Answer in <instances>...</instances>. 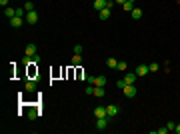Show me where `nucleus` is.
Returning <instances> with one entry per match:
<instances>
[{
  "label": "nucleus",
  "instance_id": "obj_33",
  "mask_svg": "<svg viewBox=\"0 0 180 134\" xmlns=\"http://www.w3.org/2000/svg\"><path fill=\"white\" fill-rule=\"evenodd\" d=\"M124 2H126V0H116V4H124Z\"/></svg>",
  "mask_w": 180,
  "mask_h": 134
},
{
  "label": "nucleus",
  "instance_id": "obj_19",
  "mask_svg": "<svg viewBox=\"0 0 180 134\" xmlns=\"http://www.w3.org/2000/svg\"><path fill=\"white\" fill-rule=\"evenodd\" d=\"M132 4H134V2H128V0H126V2L122 4V8H124L126 12H132V10H134V8H132Z\"/></svg>",
  "mask_w": 180,
  "mask_h": 134
},
{
  "label": "nucleus",
  "instance_id": "obj_30",
  "mask_svg": "<svg viewBox=\"0 0 180 134\" xmlns=\"http://www.w3.org/2000/svg\"><path fill=\"white\" fill-rule=\"evenodd\" d=\"M174 126H176L174 122H168V124H166V128H168V130H174Z\"/></svg>",
  "mask_w": 180,
  "mask_h": 134
},
{
  "label": "nucleus",
  "instance_id": "obj_8",
  "mask_svg": "<svg viewBox=\"0 0 180 134\" xmlns=\"http://www.w3.org/2000/svg\"><path fill=\"white\" fill-rule=\"evenodd\" d=\"M136 78H138V74H136V72H126V74H124V82H126V84H134Z\"/></svg>",
  "mask_w": 180,
  "mask_h": 134
},
{
  "label": "nucleus",
  "instance_id": "obj_6",
  "mask_svg": "<svg viewBox=\"0 0 180 134\" xmlns=\"http://www.w3.org/2000/svg\"><path fill=\"white\" fill-rule=\"evenodd\" d=\"M22 24H24V18H22V16H14V18H10V26L12 28H20Z\"/></svg>",
  "mask_w": 180,
  "mask_h": 134
},
{
  "label": "nucleus",
  "instance_id": "obj_10",
  "mask_svg": "<svg viewBox=\"0 0 180 134\" xmlns=\"http://www.w3.org/2000/svg\"><path fill=\"white\" fill-rule=\"evenodd\" d=\"M24 54H26V56H34V54H36V46H34L32 42H30V44H26V48H24Z\"/></svg>",
  "mask_w": 180,
  "mask_h": 134
},
{
  "label": "nucleus",
  "instance_id": "obj_22",
  "mask_svg": "<svg viewBox=\"0 0 180 134\" xmlns=\"http://www.w3.org/2000/svg\"><path fill=\"white\" fill-rule=\"evenodd\" d=\"M74 54H82V50H84V48H82V44H74Z\"/></svg>",
  "mask_w": 180,
  "mask_h": 134
},
{
  "label": "nucleus",
  "instance_id": "obj_9",
  "mask_svg": "<svg viewBox=\"0 0 180 134\" xmlns=\"http://www.w3.org/2000/svg\"><path fill=\"white\" fill-rule=\"evenodd\" d=\"M94 116H96V118L106 116V106H96V108H94Z\"/></svg>",
  "mask_w": 180,
  "mask_h": 134
},
{
  "label": "nucleus",
  "instance_id": "obj_24",
  "mask_svg": "<svg viewBox=\"0 0 180 134\" xmlns=\"http://www.w3.org/2000/svg\"><path fill=\"white\" fill-rule=\"evenodd\" d=\"M126 66H128V64L122 60V62H118V68H116V70H126Z\"/></svg>",
  "mask_w": 180,
  "mask_h": 134
},
{
  "label": "nucleus",
  "instance_id": "obj_25",
  "mask_svg": "<svg viewBox=\"0 0 180 134\" xmlns=\"http://www.w3.org/2000/svg\"><path fill=\"white\" fill-rule=\"evenodd\" d=\"M86 94H94V84H88L86 86Z\"/></svg>",
  "mask_w": 180,
  "mask_h": 134
},
{
  "label": "nucleus",
  "instance_id": "obj_5",
  "mask_svg": "<svg viewBox=\"0 0 180 134\" xmlns=\"http://www.w3.org/2000/svg\"><path fill=\"white\" fill-rule=\"evenodd\" d=\"M122 90H124V96H128V98H134L136 96V86L134 84H126Z\"/></svg>",
  "mask_w": 180,
  "mask_h": 134
},
{
  "label": "nucleus",
  "instance_id": "obj_11",
  "mask_svg": "<svg viewBox=\"0 0 180 134\" xmlns=\"http://www.w3.org/2000/svg\"><path fill=\"white\" fill-rule=\"evenodd\" d=\"M94 96H98V98L106 96V92H104V86H94Z\"/></svg>",
  "mask_w": 180,
  "mask_h": 134
},
{
  "label": "nucleus",
  "instance_id": "obj_32",
  "mask_svg": "<svg viewBox=\"0 0 180 134\" xmlns=\"http://www.w3.org/2000/svg\"><path fill=\"white\" fill-rule=\"evenodd\" d=\"M174 132H176V134H180V124H176V126H174Z\"/></svg>",
  "mask_w": 180,
  "mask_h": 134
},
{
  "label": "nucleus",
  "instance_id": "obj_18",
  "mask_svg": "<svg viewBox=\"0 0 180 134\" xmlns=\"http://www.w3.org/2000/svg\"><path fill=\"white\" fill-rule=\"evenodd\" d=\"M72 64H76V66L82 64V54H74V56H72Z\"/></svg>",
  "mask_w": 180,
  "mask_h": 134
},
{
  "label": "nucleus",
  "instance_id": "obj_26",
  "mask_svg": "<svg viewBox=\"0 0 180 134\" xmlns=\"http://www.w3.org/2000/svg\"><path fill=\"white\" fill-rule=\"evenodd\" d=\"M30 58H32V64H38V62H40V56H38V54H34V56H30Z\"/></svg>",
  "mask_w": 180,
  "mask_h": 134
},
{
  "label": "nucleus",
  "instance_id": "obj_15",
  "mask_svg": "<svg viewBox=\"0 0 180 134\" xmlns=\"http://www.w3.org/2000/svg\"><path fill=\"white\" fill-rule=\"evenodd\" d=\"M24 88H26V92H34V90H36V82H34V80H28Z\"/></svg>",
  "mask_w": 180,
  "mask_h": 134
},
{
  "label": "nucleus",
  "instance_id": "obj_27",
  "mask_svg": "<svg viewBox=\"0 0 180 134\" xmlns=\"http://www.w3.org/2000/svg\"><path fill=\"white\" fill-rule=\"evenodd\" d=\"M116 86H118V88H124V86H126V82H124V78H122V80H116Z\"/></svg>",
  "mask_w": 180,
  "mask_h": 134
},
{
  "label": "nucleus",
  "instance_id": "obj_1",
  "mask_svg": "<svg viewBox=\"0 0 180 134\" xmlns=\"http://www.w3.org/2000/svg\"><path fill=\"white\" fill-rule=\"evenodd\" d=\"M86 82L94 86H106V76H86Z\"/></svg>",
  "mask_w": 180,
  "mask_h": 134
},
{
  "label": "nucleus",
  "instance_id": "obj_20",
  "mask_svg": "<svg viewBox=\"0 0 180 134\" xmlns=\"http://www.w3.org/2000/svg\"><path fill=\"white\" fill-rule=\"evenodd\" d=\"M158 62H152V64H148V70H150V72H158Z\"/></svg>",
  "mask_w": 180,
  "mask_h": 134
},
{
  "label": "nucleus",
  "instance_id": "obj_29",
  "mask_svg": "<svg viewBox=\"0 0 180 134\" xmlns=\"http://www.w3.org/2000/svg\"><path fill=\"white\" fill-rule=\"evenodd\" d=\"M168 132V128H158V130H156V134H166Z\"/></svg>",
  "mask_w": 180,
  "mask_h": 134
},
{
  "label": "nucleus",
  "instance_id": "obj_13",
  "mask_svg": "<svg viewBox=\"0 0 180 134\" xmlns=\"http://www.w3.org/2000/svg\"><path fill=\"white\" fill-rule=\"evenodd\" d=\"M94 8L100 12L102 8H106V0H94Z\"/></svg>",
  "mask_w": 180,
  "mask_h": 134
},
{
  "label": "nucleus",
  "instance_id": "obj_17",
  "mask_svg": "<svg viewBox=\"0 0 180 134\" xmlns=\"http://www.w3.org/2000/svg\"><path fill=\"white\" fill-rule=\"evenodd\" d=\"M132 18L134 20H140V18H142V10H140V8H134L132 10Z\"/></svg>",
  "mask_w": 180,
  "mask_h": 134
},
{
  "label": "nucleus",
  "instance_id": "obj_7",
  "mask_svg": "<svg viewBox=\"0 0 180 134\" xmlns=\"http://www.w3.org/2000/svg\"><path fill=\"white\" fill-rule=\"evenodd\" d=\"M134 72L138 74V76H146V74L150 72V70H148V64H138V66H136V70H134Z\"/></svg>",
  "mask_w": 180,
  "mask_h": 134
},
{
  "label": "nucleus",
  "instance_id": "obj_14",
  "mask_svg": "<svg viewBox=\"0 0 180 134\" xmlns=\"http://www.w3.org/2000/svg\"><path fill=\"white\" fill-rule=\"evenodd\" d=\"M106 66L112 68V70H116V68H118V62H116V58H108V60H106Z\"/></svg>",
  "mask_w": 180,
  "mask_h": 134
},
{
  "label": "nucleus",
  "instance_id": "obj_34",
  "mask_svg": "<svg viewBox=\"0 0 180 134\" xmlns=\"http://www.w3.org/2000/svg\"><path fill=\"white\" fill-rule=\"evenodd\" d=\"M128 2H134V0H128Z\"/></svg>",
  "mask_w": 180,
  "mask_h": 134
},
{
  "label": "nucleus",
  "instance_id": "obj_28",
  "mask_svg": "<svg viewBox=\"0 0 180 134\" xmlns=\"http://www.w3.org/2000/svg\"><path fill=\"white\" fill-rule=\"evenodd\" d=\"M36 114H38V112H34V110H30V112H28V118H30V120H34V118H36Z\"/></svg>",
  "mask_w": 180,
  "mask_h": 134
},
{
  "label": "nucleus",
  "instance_id": "obj_23",
  "mask_svg": "<svg viewBox=\"0 0 180 134\" xmlns=\"http://www.w3.org/2000/svg\"><path fill=\"white\" fill-rule=\"evenodd\" d=\"M22 64H32V58H30V56H26V54H24V58H22Z\"/></svg>",
  "mask_w": 180,
  "mask_h": 134
},
{
  "label": "nucleus",
  "instance_id": "obj_16",
  "mask_svg": "<svg viewBox=\"0 0 180 134\" xmlns=\"http://www.w3.org/2000/svg\"><path fill=\"white\" fill-rule=\"evenodd\" d=\"M4 14H6L8 18H14V16H16V8H10V6H6V10H4Z\"/></svg>",
  "mask_w": 180,
  "mask_h": 134
},
{
  "label": "nucleus",
  "instance_id": "obj_12",
  "mask_svg": "<svg viewBox=\"0 0 180 134\" xmlns=\"http://www.w3.org/2000/svg\"><path fill=\"white\" fill-rule=\"evenodd\" d=\"M110 18V8H102L100 10V20H108Z\"/></svg>",
  "mask_w": 180,
  "mask_h": 134
},
{
  "label": "nucleus",
  "instance_id": "obj_3",
  "mask_svg": "<svg viewBox=\"0 0 180 134\" xmlns=\"http://www.w3.org/2000/svg\"><path fill=\"white\" fill-rule=\"evenodd\" d=\"M38 14H36V10H30V12H26V16H24V20L28 22V24H36L38 22Z\"/></svg>",
  "mask_w": 180,
  "mask_h": 134
},
{
  "label": "nucleus",
  "instance_id": "obj_4",
  "mask_svg": "<svg viewBox=\"0 0 180 134\" xmlns=\"http://www.w3.org/2000/svg\"><path fill=\"white\" fill-rule=\"evenodd\" d=\"M118 112H120L118 104H110V106H106V116H108V118H114Z\"/></svg>",
  "mask_w": 180,
  "mask_h": 134
},
{
  "label": "nucleus",
  "instance_id": "obj_2",
  "mask_svg": "<svg viewBox=\"0 0 180 134\" xmlns=\"http://www.w3.org/2000/svg\"><path fill=\"white\" fill-rule=\"evenodd\" d=\"M112 122V118H108V116H102V118H96V128L98 130H104V128H108V124Z\"/></svg>",
  "mask_w": 180,
  "mask_h": 134
},
{
  "label": "nucleus",
  "instance_id": "obj_31",
  "mask_svg": "<svg viewBox=\"0 0 180 134\" xmlns=\"http://www.w3.org/2000/svg\"><path fill=\"white\" fill-rule=\"evenodd\" d=\"M8 2H10V0H0V6H2V8L8 6Z\"/></svg>",
  "mask_w": 180,
  "mask_h": 134
},
{
  "label": "nucleus",
  "instance_id": "obj_21",
  "mask_svg": "<svg viewBox=\"0 0 180 134\" xmlns=\"http://www.w3.org/2000/svg\"><path fill=\"white\" fill-rule=\"evenodd\" d=\"M24 10H26V12H30V10H34V4H32V2H30V0H28V2H24Z\"/></svg>",
  "mask_w": 180,
  "mask_h": 134
}]
</instances>
